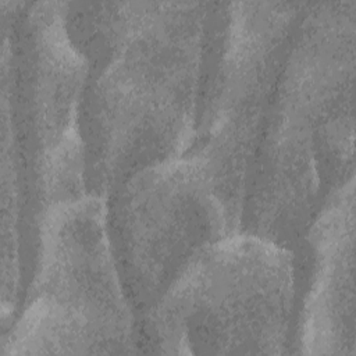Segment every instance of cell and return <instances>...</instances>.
<instances>
[{
    "instance_id": "obj_1",
    "label": "cell",
    "mask_w": 356,
    "mask_h": 356,
    "mask_svg": "<svg viewBox=\"0 0 356 356\" xmlns=\"http://www.w3.org/2000/svg\"><path fill=\"white\" fill-rule=\"evenodd\" d=\"M67 24L99 50L89 88L93 168L118 185L188 146L209 3H68ZM102 185V186H103Z\"/></svg>"
},
{
    "instance_id": "obj_2",
    "label": "cell",
    "mask_w": 356,
    "mask_h": 356,
    "mask_svg": "<svg viewBox=\"0 0 356 356\" xmlns=\"http://www.w3.org/2000/svg\"><path fill=\"white\" fill-rule=\"evenodd\" d=\"M299 18L277 79L261 143L263 177L252 200L266 225L302 216L324 178L346 184L353 159L356 1H309Z\"/></svg>"
},
{
    "instance_id": "obj_3",
    "label": "cell",
    "mask_w": 356,
    "mask_h": 356,
    "mask_svg": "<svg viewBox=\"0 0 356 356\" xmlns=\"http://www.w3.org/2000/svg\"><path fill=\"white\" fill-rule=\"evenodd\" d=\"M292 253L259 234L203 250L147 310L157 345L174 353H278L292 313Z\"/></svg>"
},
{
    "instance_id": "obj_4",
    "label": "cell",
    "mask_w": 356,
    "mask_h": 356,
    "mask_svg": "<svg viewBox=\"0 0 356 356\" xmlns=\"http://www.w3.org/2000/svg\"><path fill=\"white\" fill-rule=\"evenodd\" d=\"M122 288L99 196L50 209L39 224L38 270L7 353H114L131 345Z\"/></svg>"
},
{
    "instance_id": "obj_5",
    "label": "cell",
    "mask_w": 356,
    "mask_h": 356,
    "mask_svg": "<svg viewBox=\"0 0 356 356\" xmlns=\"http://www.w3.org/2000/svg\"><path fill=\"white\" fill-rule=\"evenodd\" d=\"M118 185L107 210L111 250L129 305L147 312L203 250L234 231L193 157L145 167Z\"/></svg>"
},
{
    "instance_id": "obj_6",
    "label": "cell",
    "mask_w": 356,
    "mask_h": 356,
    "mask_svg": "<svg viewBox=\"0 0 356 356\" xmlns=\"http://www.w3.org/2000/svg\"><path fill=\"white\" fill-rule=\"evenodd\" d=\"M4 8L6 6L1 4ZM6 49L17 75L18 97L33 146L32 168L40 220L54 206L82 197V147L78 113L86 79V58L70 35L65 3H8Z\"/></svg>"
},
{
    "instance_id": "obj_7",
    "label": "cell",
    "mask_w": 356,
    "mask_h": 356,
    "mask_svg": "<svg viewBox=\"0 0 356 356\" xmlns=\"http://www.w3.org/2000/svg\"><path fill=\"white\" fill-rule=\"evenodd\" d=\"M302 1L222 4V35L216 99L210 100V138L192 157L207 172L228 217L238 222L243 177L280 49Z\"/></svg>"
},
{
    "instance_id": "obj_8",
    "label": "cell",
    "mask_w": 356,
    "mask_h": 356,
    "mask_svg": "<svg viewBox=\"0 0 356 356\" xmlns=\"http://www.w3.org/2000/svg\"><path fill=\"white\" fill-rule=\"evenodd\" d=\"M313 254L302 310L306 353H355V182L341 186L309 232Z\"/></svg>"
}]
</instances>
